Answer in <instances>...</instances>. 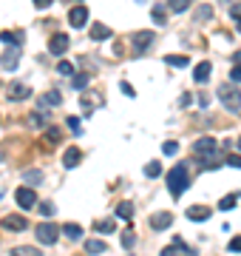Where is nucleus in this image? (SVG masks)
I'll list each match as a JSON object with an SVG mask.
<instances>
[{
  "mask_svg": "<svg viewBox=\"0 0 241 256\" xmlns=\"http://www.w3.org/2000/svg\"><path fill=\"white\" fill-rule=\"evenodd\" d=\"M57 236H60V228H57L54 222H40V225H37V239H40L43 245H54Z\"/></svg>",
  "mask_w": 241,
  "mask_h": 256,
  "instance_id": "7ed1b4c3",
  "label": "nucleus"
},
{
  "mask_svg": "<svg viewBox=\"0 0 241 256\" xmlns=\"http://www.w3.org/2000/svg\"><path fill=\"white\" fill-rule=\"evenodd\" d=\"M57 71H60L63 77H71V74H74V66H71L68 60H63V63H57Z\"/></svg>",
  "mask_w": 241,
  "mask_h": 256,
  "instance_id": "f704fd0d",
  "label": "nucleus"
},
{
  "mask_svg": "<svg viewBox=\"0 0 241 256\" xmlns=\"http://www.w3.org/2000/svg\"><path fill=\"white\" fill-rule=\"evenodd\" d=\"M153 43V32H136L130 37V46H133V54H142L148 51V46Z\"/></svg>",
  "mask_w": 241,
  "mask_h": 256,
  "instance_id": "0eeeda50",
  "label": "nucleus"
},
{
  "mask_svg": "<svg viewBox=\"0 0 241 256\" xmlns=\"http://www.w3.org/2000/svg\"><path fill=\"white\" fill-rule=\"evenodd\" d=\"M210 71H213V66H210L207 60H202L199 66L193 68V77H196V83H207V80H210Z\"/></svg>",
  "mask_w": 241,
  "mask_h": 256,
  "instance_id": "f3484780",
  "label": "nucleus"
},
{
  "mask_svg": "<svg viewBox=\"0 0 241 256\" xmlns=\"http://www.w3.org/2000/svg\"><path fill=\"white\" fill-rule=\"evenodd\" d=\"M65 122H68V131H71V134H77V137L82 134V128H80V117H68Z\"/></svg>",
  "mask_w": 241,
  "mask_h": 256,
  "instance_id": "473e14b6",
  "label": "nucleus"
},
{
  "mask_svg": "<svg viewBox=\"0 0 241 256\" xmlns=\"http://www.w3.org/2000/svg\"><path fill=\"white\" fill-rule=\"evenodd\" d=\"M199 162H202V168H204V171H216L219 165H224V159H222L219 154H213V157H204V159H199Z\"/></svg>",
  "mask_w": 241,
  "mask_h": 256,
  "instance_id": "4be33fe9",
  "label": "nucleus"
},
{
  "mask_svg": "<svg viewBox=\"0 0 241 256\" xmlns=\"http://www.w3.org/2000/svg\"><path fill=\"white\" fill-rule=\"evenodd\" d=\"M40 211H43L46 217H51V214H54V205H51V202H43V205H40Z\"/></svg>",
  "mask_w": 241,
  "mask_h": 256,
  "instance_id": "49530a36",
  "label": "nucleus"
},
{
  "mask_svg": "<svg viewBox=\"0 0 241 256\" xmlns=\"http://www.w3.org/2000/svg\"><path fill=\"white\" fill-rule=\"evenodd\" d=\"M23 179L29 182V188H34V185H40V182H43V174L32 168V171H26V174H23Z\"/></svg>",
  "mask_w": 241,
  "mask_h": 256,
  "instance_id": "a878e982",
  "label": "nucleus"
},
{
  "mask_svg": "<svg viewBox=\"0 0 241 256\" xmlns=\"http://www.w3.org/2000/svg\"><path fill=\"white\" fill-rule=\"evenodd\" d=\"M105 251H108V245H105L102 239H88V242H85V254L99 256V254H105Z\"/></svg>",
  "mask_w": 241,
  "mask_h": 256,
  "instance_id": "a211bd4d",
  "label": "nucleus"
},
{
  "mask_svg": "<svg viewBox=\"0 0 241 256\" xmlns=\"http://www.w3.org/2000/svg\"><path fill=\"white\" fill-rule=\"evenodd\" d=\"M173 225V214H167V211H162V214H153L150 217V228L153 231H167Z\"/></svg>",
  "mask_w": 241,
  "mask_h": 256,
  "instance_id": "9b49d317",
  "label": "nucleus"
},
{
  "mask_svg": "<svg viewBox=\"0 0 241 256\" xmlns=\"http://www.w3.org/2000/svg\"><path fill=\"white\" fill-rule=\"evenodd\" d=\"M29 94H32V88H29L26 83H12L9 85V100H26Z\"/></svg>",
  "mask_w": 241,
  "mask_h": 256,
  "instance_id": "2eb2a0df",
  "label": "nucleus"
},
{
  "mask_svg": "<svg viewBox=\"0 0 241 256\" xmlns=\"http://www.w3.org/2000/svg\"><path fill=\"white\" fill-rule=\"evenodd\" d=\"M193 151L199 154V159H204V157H213V154H219V142H216L213 137H202V139H196Z\"/></svg>",
  "mask_w": 241,
  "mask_h": 256,
  "instance_id": "20e7f679",
  "label": "nucleus"
},
{
  "mask_svg": "<svg viewBox=\"0 0 241 256\" xmlns=\"http://www.w3.org/2000/svg\"><path fill=\"white\" fill-rule=\"evenodd\" d=\"M119 88H122V94H125V97H136V91H133L128 83H119Z\"/></svg>",
  "mask_w": 241,
  "mask_h": 256,
  "instance_id": "37998d69",
  "label": "nucleus"
},
{
  "mask_svg": "<svg viewBox=\"0 0 241 256\" xmlns=\"http://www.w3.org/2000/svg\"><path fill=\"white\" fill-rule=\"evenodd\" d=\"M162 174V162L159 159H153V162H148V165H145V177H150V179H153V177H159Z\"/></svg>",
  "mask_w": 241,
  "mask_h": 256,
  "instance_id": "cd10ccee",
  "label": "nucleus"
},
{
  "mask_svg": "<svg viewBox=\"0 0 241 256\" xmlns=\"http://www.w3.org/2000/svg\"><path fill=\"white\" fill-rule=\"evenodd\" d=\"M219 208H222V211H233V208H236V197H227V199H222V202H219Z\"/></svg>",
  "mask_w": 241,
  "mask_h": 256,
  "instance_id": "4c0bfd02",
  "label": "nucleus"
},
{
  "mask_svg": "<svg viewBox=\"0 0 241 256\" xmlns=\"http://www.w3.org/2000/svg\"><path fill=\"white\" fill-rule=\"evenodd\" d=\"M63 234L68 239H82V228H80V225H74V222H68V225L63 228Z\"/></svg>",
  "mask_w": 241,
  "mask_h": 256,
  "instance_id": "bb28decb",
  "label": "nucleus"
},
{
  "mask_svg": "<svg viewBox=\"0 0 241 256\" xmlns=\"http://www.w3.org/2000/svg\"><path fill=\"white\" fill-rule=\"evenodd\" d=\"M88 83H91V80H88V74H74V83H71V85H74V88H80V91H82V88H85Z\"/></svg>",
  "mask_w": 241,
  "mask_h": 256,
  "instance_id": "c9c22d12",
  "label": "nucleus"
},
{
  "mask_svg": "<svg viewBox=\"0 0 241 256\" xmlns=\"http://www.w3.org/2000/svg\"><path fill=\"white\" fill-rule=\"evenodd\" d=\"M165 63H167V66H173V68H185L190 60H187L185 54H167V57H165Z\"/></svg>",
  "mask_w": 241,
  "mask_h": 256,
  "instance_id": "5701e85b",
  "label": "nucleus"
},
{
  "mask_svg": "<svg viewBox=\"0 0 241 256\" xmlns=\"http://www.w3.org/2000/svg\"><path fill=\"white\" fill-rule=\"evenodd\" d=\"M15 199H17V205L26 211V208H34V205H37V194H34V188L20 185V188L15 191Z\"/></svg>",
  "mask_w": 241,
  "mask_h": 256,
  "instance_id": "39448f33",
  "label": "nucleus"
},
{
  "mask_svg": "<svg viewBox=\"0 0 241 256\" xmlns=\"http://www.w3.org/2000/svg\"><path fill=\"white\" fill-rule=\"evenodd\" d=\"M12 256H43V251H40V248H32V245H20V248L12 251Z\"/></svg>",
  "mask_w": 241,
  "mask_h": 256,
  "instance_id": "b1692460",
  "label": "nucleus"
},
{
  "mask_svg": "<svg viewBox=\"0 0 241 256\" xmlns=\"http://www.w3.org/2000/svg\"><path fill=\"white\" fill-rule=\"evenodd\" d=\"M46 137H48V142H60V131H57V128H48Z\"/></svg>",
  "mask_w": 241,
  "mask_h": 256,
  "instance_id": "ea45409f",
  "label": "nucleus"
},
{
  "mask_svg": "<svg viewBox=\"0 0 241 256\" xmlns=\"http://www.w3.org/2000/svg\"><path fill=\"white\" fill-rule=\"evenodd\" d=\"M111 37V29L105 23H94L91 26V40H108Z\"/></svg>",
  "mask_w": 241,
  "mask_h": 256,
  "instance_id": "6ab92c4d",
  "label": "nucleus"
},
{
  "mask_svg": "<svg viewBox=\"0 0 241 256\" xmlns=\"http://www.w3.org/2000/svg\"><path fill=\"white\" fill-rule=\"evenodd\" d=\"M133 242H136V231H133V228H125V231H122V248H133Z\"/></svg>",
  "mask_w": 241,
  "mask_h": 256,
  "instance_id": "c85d7f7f",
  "label": "nucleus"
},
{
  "mask_svg": "<svg viewBox=\"0 0 241 256\" xmlns=\"http://www.w3.org/2000/svg\"><path fill=\"white\" fill-rule=\"evenodd\" d=\"M63 102V94L60 91H46V94H40V108L46 105V108H57Z\"/></svg>",
  "mask_w": 241,
  "mask_h": 256,
  "instance_id": "dca6fc26",
  "label": "nucleus"
},
{
  "mask_svg": "<svg viewBox=\"0 0 241 256\" xmlns=\"http://www.w3.org/2000/svg\"><path fill=\"white\" fill-rule=\"evenodd\" d=\"M150 17H153V23H156V26H165V23H167V12H165L162 6H156V9L150 12Z\"/></svg>",
  "mask_w": 241,
  "mask_h": 256,
  "instance_id": "c756f323",
  "label": "nucleus"
},
{
  "mask_svg": "<svg viewBox=\"0 0 241 256\" xmlns=\"http://www.w3.org/2000/svg\"><path fill=\"white\" fill-rule=\"evenodd\" d=\"M51 3H54V0H34V6H37V9H48Z\"/></svg>",
  "mask_w": 241,
  "mask_h": 256,
  "instance_id": "de8ad7c7",
  "label": "nucleus"
},
{
  "mask_svg": "<svg viewBox=\"0 0 241 256\" xmlns=\"http://www.w3.org/2000/svg\"><path fill=\"white\" fill-rule=\"evenodd\" d=\"M80 162H82V151L77 148V145L65 148V154H63V165H65V168H77Z\"/></svg>",
  "mask_w": 241,
  "mask_h": 256,
  "instance_id": "4468645a",
  "label": "nucleus"
},
{
  "mask_svg": "<svg viewBox=\"0 0 241 256\" xmlns=\"http://www.w3.org/2000/svg\"><path fill=\"white\" fill-rule=\"evenodd\" d=\"M48 51L57 54V57L65 54V51H68V37H65V34H54V37L48 40Z\"/></svg>",
  "mask_w": 241,
  "mask_h": 256,
  "instance_id": "ddd939ff",
  "label": "nucleus"
},
{
  "mask_svg": "<svg viewBox=\"0 0 241 256\" xmlns=\"http://www.w3.org/2000/svg\"><path fill=\"white\" fill-rule=\"evenodd\" d=\"M210 17H213V6H210V3L196 9V20H210Z\"/></svg>",
  "mask_w": 241,
  "mask_h": 256,
  "instance_id": "7c9ffc66",
  "label": "nucleus"
},
{
  "mask_svg": "<svg viewBox=\"0 0 241 256\" xmlns=\"http://www.w3.org/2000/svg\"><path fill=\"white\" fill-rule=\"evenodd\" d=\"M68 23H71L74 29H82V26L88 23V9H85V6H74V9L68 12Z\"/></svg>",
  "mask_w": 241,
  "mask_h": 256,
  "instance_id": "9d476101",
  "label": "nucleus"
},
{
  "mask_svg": "<svg viewBox=\"0 0 241 256\" xmlns=\"http://www.w3.org/2000/svg\"><path fill=\"white\" fill-rule=\"evenodd\" d=\"M0 40L9 46H23V32H0Z\"/></svg>",
  "mask_w": 241,
  "mask_h": 256,
  "instance_id": "412c9836",
  "label": "nucleus"
},
{
  "mask_svg": "<svg viewBox=\"0 0 241 256\" xmlns=\"http://www.w3.org/2000/svg\"><path fill=\"white\" fill-rule=\"evenodd\" d=\"M230 17H233V20H241V3H233V9H230Z\"/></svg>",
  "mask_w": 241,
  "mask_h": 256,
  "instance_id": "79ce46f5",
  "label": "nucleus"
},
{
  "mask_svg": "<svg viewBox=\"0 0 241 256\" xmlns=\"http://www.w3.org/2000/svg\"><path fill=\"white\" fill-rule=\"evenodd\" d=\"M29 122H32L34 128H40V125H43V122H46V117H43V114H40V111H37V114H32V119H29Z\"/></svg>",
  "mask_w": 241,
  "mask_h": 256,
  "instance_id": "58836bf2",
  "label": "nucleus"
},
{
  "mask_svg": "<svg viewBox=\"0 0 241 256\" xmlns=\"http://www.w3.org/2000/svg\"><path fill=\"white\" fill-rule=\"evenodd\" d=\"M94 231H99V234H113V231H116V225H113V219H96L94 222Z\"/></svg>",
  "mask_w": 241,
  "mask_h": 256,
  "instance_id": "393cba45",
  "label": "nucleus"
},
{
  "mask_svg": "<svg viewBox=\"0 0 241 256\" xmlns=\"http://www.w3.org/2000/svg\"><path fill=\"white\" fill-rule=\"evenodd\" d=\"M230 251L241 254V236H233V239H230Z\"/></svg>",
  "mask_w": 241,
  "mask_h": 256,
  "instance_id": "a19ab883",
  "label": "nucleus"
},
{
  "mask_svg": "<svg viewBox=\"0 0 241 256\" xmlns=\"http://www.w3.org/2000/svg\"><path fill=\"white\" fill-rule=\"evenodd\" d=\"M162 154H165V157H176V154H179V142H173V139H167V142L162 145Z\"/></svg>",
  "mask_w": 241,
  "mask_h": 256,
  "instance_id": "2f4dec72",
  "label": "nucleus"
},
{
  "mask_svg": "<svg viewBox=\"0 0 241 256\" xmlns=\"http://www.w3.org/2000/svg\"><path fill=\"white\" fill-rule=\"evenodd\" d=\"M230 80H233V83H241V66H236L230 71Z\"/></svg>",
  "mask_w": 241,
  "mask_h": 256,
  "instance_id": "c03bdc74",
  "label": "nucleus"
},
{
  "mask_svg": "<svg viewBox=\"0 0 241 256\" xmlns=\"http://www.w3.org/2000/svg\"><path fill=\"white\" fill-rule=\"evenodd\" d=\"M185 217L193 222H204V219H210V208L207 205H190V208L185 211Z\"/></svg>",
  "mask_w": 241,
  "mask_h": 256,
  "instance_id": "f8f14e48",
  "label": "nucleus"
},
{
  "mask_svg": "<svg viewBox=\"0 0 241 256\" xmlns=\"http://www.w3.org/2000/svg\"><path fill=\"white\" fill-rule=\"evenodd\" d=\"M187 185H190L187 165H185V162H179V165H173V168H170V174H167V191H170V194L179 199V197L187 191Z\"/></svg>",
  "mask_w": 241,
  "mask_h": 256,
  "instance_id": "f257e3e1",
  "label": "nucleus"
},
{
  "mask_svg": "<svg viewBox=\"0 0 241 256\" xmlns=\"http://www.w3.org/2000/svg\"><path fill=\"white\" fill-rule=\"evenodd\" d=\"M17 63H20V46H12V49H6L0 54V66L6 68V71H15Z\"/></svg>",
  "mask_w": 241,
  "mask_h": 256,
  "instance_id": "6e6552de",
  "label": "nucleus"
},
{
  "mask_svg": "<svg viewBox=\"0 0 241 256\" xmlns=\"http://www.w3.org/2000/svg\"><path fill=\"white\" fill-rule=\"evenodd\" d=\"M233 60H236V66H241V51H236V54H233Z\"/></svg>",
  "mask_w": 241,
  "mask_h": 256,
  "instance_id": "09e8293b",
  "label": "nucleus"
},
{
  "mask_svg": "<svg viewBox=\"0 0 241 256\" xmlns=\"http://www.w3.org/2000/svg\"><path fill=\"white\" fill-rule=\"evenodd\" d=\"M190 102H193V94L190 91H185V94H182V108H187Z\"/></svg>",
  "mask_w": 241,
  "mask_h": 256,
  "instance_id": "a18cd8bd",
  "label": "nucleus"
},
{
  "mask_svg": "<svg viewBox=\"0 0 241 256\" xmlns=\"http://www.w3.org/2000/svg\"><path fill=\"white\" fill-rule=\"evenodd\" d=\"M219 100L227 105V111H233V114H239L241 111V91L236 88V83L219 85Z\"/></svg>",
  "mask_w": 241,
  "mask_h": 256,
  "instance_id": "f03ea898",
  "label": "nucleus"
},
{
  "mask_svg": "<svg viewBox=\"0 0 241 256\" xmlns=\"http://www.w3.org/2000/svg\"><path fill=\"white\" fill-rule=\"evenodd\" d=\"M162 256H196L193 248H187L182 239H173V245H167V248H162Z\"/></svg>",
  "mask_w": 241,
  "mask_h": 256,
  "instance_id": "423d86ee",
  "label": "nucleus"
},
{
  "mask_svg": "<svg viewBox=\"0 0 241 256\" xmlns=\"http://www.w3.org/2000/svg\"><path fill=\"white\" fill-rule=\"evenodd\" d=\"M193 0H170V12H185Z\"/></svg>",
  "mask_w": 241,
  "mask_h": 256,
  "instance_id": "72a5a7b5",
  "label": "nucleus"
},
{
  "mask_svg": "<svg viewBox=\"0 0 241 256\" xmlns=\"http://www.w3.org/2000/svg\"><path fill=\"white\" fill-rule=\"evenodd\" d=\"M116 217L125 222H133V202H119L116 205Z\"/></svg>",
  "mask_w": 241,
  "mask_h": 256,
  "instance_id": "aec40b11",
  "label": "nucleus"
},
{
  "mask_svg": "<svg viewBox=\"0 0 241 256\" xmlns=\"http://www.w3.org/2000/svg\"><path fill=\"white\" fill-rule=\"evenodd\" d=\"M239 32H241V20H239Z\"/></svg>",
  "mask_w": 241,
  "mask_h": 256,
  "instance_id": "8fccbe9b",
  "label": "nucleus"
},
{
  "mask_svg": "<svg viewBox=\"0 0 241 256\" xmlns=\"http://www.w3.org/2000/svg\"><path fill=\"white\" fill-rule=\"evenodd\" d=\"M239 148H241V137H239Z\"/></svg>",
  "mask_w": 241,
  "mask_h": 256,
  "instance_id": "3c124183",
  "label": "nucleus"
},
{
  "mask_svg": "<svg viewBox=\"0 0 241 256\" xmlns=\"http://www.w3.org/2000/svg\"><path fill=\"white\" fill-rule=\"evenodd\" d=\"M224 165H230V168H241V154H230V157H224Z\"/></svg>",
  "mask_w": 241,
  "mask_h": 256,
  "instance_id": "e433bc0d",
  "label": "nucleus"
},
{
  "mask_svg": "<svg viewBox=\"0 0 241 256\" xmlns=\"http://www.w3.org/2000/svg\"><path fill=\"white\" fill-rule=\"evenodd\" d=\"M0 225L6 228V231H26L29 228V219H23L20 214H9V217H3Z\"/></svg>",
  "mask_w": 241,
  "mask_h": 256,
  "instance_id": "1a4fd4ad",
  "label": "nucleus"
}]
</instances>
